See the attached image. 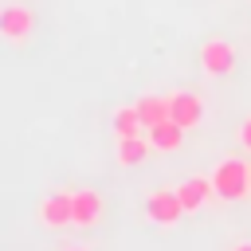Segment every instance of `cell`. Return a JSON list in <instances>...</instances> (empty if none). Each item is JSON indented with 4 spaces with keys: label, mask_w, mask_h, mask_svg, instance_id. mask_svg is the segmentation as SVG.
<instances>
[{
    "label": "cell",
    "mask_w": 251,
    "mask_h": 251,
    "mask_svg": "<svg viewBox=\"0 0 251 251\" xmlns=\"http://www.w3.org/2000/svg\"><path fill=\"white\" fill-rule=\"evenodd\" d=\"M200 67H204L208 75H227V71L235 67V47H231L227 39H208V43L200 47Z\"/></svg>",
    "instance_id": "obj_6"
},
{
    "label": "cell",
    "mask_w": 251,
    "mask_h": 251,
    "mask_svg": "<svg viewBox=\"0 0 251 251\" xmlns=\"http://www.w3.org/2000/svg\"><path fill=\"white\" fill-rule=\"evenodd\" d=\"M145 216H149L153 224H161V227H173V224L184 216V204H180L176 188H157V192H149V196H145Z\"/></svg>",
    "instance_id": "obj_3"
},
{
    "label": "cell",
    "mask_w": 251,
    "mask_h": 251,
    "mask_svg": "<svg viewBox=\"0 0 251 251\" xmlns=\"http://www.w3.org/2000/svg\"><path fill=\"white\" fill-rule=\"evenodd\" d=\"M63 251H86V247H63Z\"/></svg>",
    "instance_id": "obj_15"
},
{
    "label": "cell",
    "mask_w": 251,
    "mask_h": 251,
    "mask_svg": "<svg viewBox=\"0 0 251 251\" xmlns=\"http://www.w3.org/2000/svg\"><path fill=\"white\" fill-rule=\"evenodd\" d=\"M176 196H180V204H184V212H200L212 196H216V188H212V176H188L184 184H176Z\"/></svg>",
    "instance_id": "obj_8"
},
{
    "label": "cell",
    "mask_w": 251,
    "mask_h": 251,
    "mask_svg": "<svg viewBox=\"0 0 251 251\" xmlns=\"http://www.w3.org/2000/svg\"><path fill=\"white\" fill-rule=\"evenodd\" d=\"M212 188H216L220 200H239V196H247V188H251V165H247L243 157L220 161L216 173H212Z\"/></svg>",
    "instance_id": "obj_1"
},
{
    "label": "cell",
    "mask_w": 251,
    "mask_h": 251,
    "mask_svg": "<svg viewBox=\"0 0 251 251\" xmlns=\"http://www.w3.org/2000/svg\"><path fill=\"white\" fill-rule=\"evenodd\" d=\"M239 145L251 149V118H243V126H239Z\"/></svg>",
    "instance_id": "obj_13"
},
{
    "label": "cell",
    "mask_w": 251,
    "mask_h": 251,
    "mask_svg": "<svg viewBox=\"0 0 251 251\" xmlns=\"http://www.w3.org/2000/svg\"><path fill=\"white\" fill-rule=\"evenodd\" d=\"M247 196H251V188H247Z\"/></svg>",
    "instance_id": "obj_16"
},
{
    "label": "cell",
    "mask_w": 251,
    "mask_h": 251,
    "mask_svg": "<svg viewBox=\"0 0 251 251\" xmlns=\"http://www.w3.org/2000/svg\"><path fill=\"white\" fill-rule=\"evenodd\" d=\"M145 137L153 141V149H161V153H176V149H180V141H184V129L169 118V122L149 126V129H145Z\"/></svg>",
    "instance_id": "obj_9"
},
{
    "label": "cell",
    "mask_w": 251,
    "mask_h": 251,
    "mask_svg": "<svg viewBox=\"0 0 251 251\" xmlns=\"http://www.w3.org/2000/svg\"><path fill=\"white\" fill-rule=\"evenodd\" d=\"M231 251H251V243H235V247H231Z\"/></svg>",
    "instance_id": "obj_14"
},
{
    "label": "cell",
    "mask_w": 251,
    "mask_h": 251,
    "mask_svg": "<svg viewBox=\"0 0 251 251\" xmlns=\"http://www.w3.org/2000/svg\"><path fill=\"white\" fill-rule=\"evenodd\" d=\"M102 208H106V200H102L94 188H75V192H71L75 227H94V224L102 220Z\"/></svg>",
    "instance_id": "obj_5"
},
{
    "label": "cell",
    "mask_w": 251,
    "mask_h": 251,
    "mask_svg": "<svg viewBox=\"0 0 251 251\" xmlns=\"http://www.w3.org/2000/svg\"><path fill=\"white\" fill-rule=\"evenodd\" d=\"M141 129H145V122H141L137 106H118L114 110V133L118 137H137Z\"/></svg>",
    "instance_id": "obj_12"
},
{
    "label": "cell",
    "mask_w": 251,
    "mask_h": 251,
    "mask_svg": "<svg viewBox=\"0 0 251 251\" xmlns=\"http://www.w3.org/2000/svg\"><path fill=\"white\" fill-rule=\"evenodd\" d=\"M133 106H137V114H141L145 129H149V126H157V122H169V98H165V94H141Z\"/></svg>",
    "instance_id": "obj_11"
},
{
    "label": "cell",
    "mask_w": 251,
    "mask_h": 251,
    "mask_svg": "<svg viewBox=\"0 0 251 251\" xmlns=\"http://www.w3.org/2000/svg\"><path fill=\"white\" fill-rule=\"evenodd\" d=\"M39 224L43 227H67L75 224V212H71V192H51L39 200Z\"/></svg>",
    "instance_id": "obj_7"
},
{
    "label": "cell",
    "mask_w": 251,
    "mask_h": 251,
    "mask_svg": "<svg viewBox=\"0 0 251 251\" xmlns=\"http://www.w3.org/2000/svg\"><path fill=\"white\" fill-rule=\"evenodd\" d=\"M35 31V12L24 4H4L0 8V39L8 43H27Z\"/></svg>",
    "instance_id": "obj_2"
},
{
    "label": "cell",
    "mask_w": 251,
    "mask_h": 251,
    "mask_svg": "<svg viewBox=\"0 0 251 251\" xmlns=\"http://www.w3.org/2000/svg\"><path fill=\"white\" fill-rule=\"evenodd\" d=\"M149 153H153V141L149 137H118V165H126V169H133V165H145L149 161Z\"/></svg>",
    "instance_id": "obj_10"
},
{
    "label": "cell",
    "mask_w": 251,
    "mask_h": 251,
    "mask_svg": "<svg viewBox=\"0 0 251 251\" xmlns=\"http://www.w3.org/2000/svg\"><path fill=\"white\" fill-rule=\"evenodd\" d=\"M169 118L188 133L192 126H200V118H204V102H200V94H192V90H176V94H169Z\"/></svg>",
    "instance_id": "obj_4"
}]
</instances>
